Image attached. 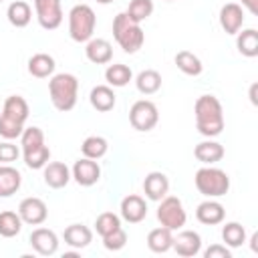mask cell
Instances as JSON below:
<instances>
[{"instance_id":"19","label":"cell","mask_w":258,"mask_h":258,"mask_svg":"<svg viewBox=\"0 0 258 258\" xmlns=\"http://www.w3.org/2000/svg\"><path fill=\"white\" fill-rule=\"evenodd\" d=\"M85 56L93 64H107L113 58V46L105 38H91L85 46Z\"/></svg>"},{"instance_id":"9","label":"cell","mask_w":258,"mask_h":258,"mask_svg":"<svg viewBox=\"0 0 258 258\" xmlns=\"http://www.w3.org/2000/svg\"><path fill=\"white\" fill-rule=\"evenodd\" d=\"M36 20L44 30H54L62 22V6L60 0H34Z\"/></svg>"},{"instance_id":"4","label":"cell","mask_w":258,"mask_h":258,"mask_svg":"<svg viewBox=\"0 0 258 258\" xmlns=\"http://www.w3.org/2000/svg\"><path fill=\"white\" fill-rule=\"evenodd\" d=\"M113 36H115L117 44L127 54L137 52L145 42V32H143L141 24L133 22L125 12H119L115 16V20H113Z\"/></svg>"},{"instance_id":"17","label":"cell","mask_w":258,"mask_h":258,"mask_svg":"<svg viewBox=\"0 0 258 258\" xmlns=\"http://www.w3.org/2000/svg\"><path fill=\"white\" fill-rule=\"evenodd\" d=\"M196 218H198V222L204 224V226H216V224H222V222H224L226 210H224V206H222L220 202L208 198L206 202H202V204L198 206Z\"/></svg>"},{"instance_id":"13","label":"cell","mask_w":258,"mask_h":258,"mask_svg":"<svg viewBox=\"0 0 258 258\" xmlns=\"http://www.w3.org/2000/svg\"><path fill=\"white\" fill-rule=\"evenodd\" d=\"M121 218L129 224H139L147 218V204L141 196L137 194H129L121 200Z\"/></svg>"},{"instance_id":"25","label":"cell","mask_w":258,"mask_h":258,"mask_svg":"<svg viewBox=\"0 0 258 258\" xmlns=\"http://www.w3.org/2000/svg\"><path fill=\"white\" fill-rule=\"evenodd\" d=\"M54 58L46 52H36L28 58V73L36 79H46V77H52L54 73Z\"/></svg>"},{"instance_id":"41","label":"cell","mask_w":258,"mask_h":258,"mask_svg":"<svg viewBox=\"0 0 258 258\" xmlns=\"http://www.w3.org/2000/svg\"><path fill=\"white\" fill-rule=\"evenodd\" d=\"M242 4H244L252 14H256V12H258V0H242Z\"/></svg>"},{"instance_id":"21","label":"cell","mask_w":258,"mask_h":258,"mask_svg":"<svg viewBox=\"0 0 258 258\" xmlns=\"http://www.w3.org/2000/svg\"><path fill=\"white\" fill-rule=\"evenodd\" d=\"M194 155H196V159L202 161L204 165H214V163L222 161V157H224V145L218 143V141L208 139V141H202V143L196 145Z\"/></svg>"},{"instance_id":"36","label":"cell","mask_w":258,"mask_h":258,"mask_svg":"<svg viewBox=\"0 0 258 258\" xmlns=\"http://www.w3.org/2000/svg\"><path fill=\"white\" fill-rule=\"evenodd\" d=\"M117 228H121V218L117 214H113V212H103L95 220V230H97V234L101 238L107 236V234H111Z\"/></svg>"},{"instance_id":"11","label":"cell","mask_w":258,"mask_h":258,"mask_svg":"<svg viewBox=\"0 0 258 258\" xmlns=\"http://www.w3.org/2000/svg\"><path fill=\"white\" fill-rule=\"evenodd\" d=\"M18 216L22 218V224L40 226L48 218V208L40 198H24L18 206Z\"/></svg>"},{"instance_id":"14","label":"cell","mask_w":258,"mask_h":258,"mask_svg":"<svg viewBox=\"0 0 258 258\" xmlns=\"http://www.w3.org/2000/svg\"><path fill=\"white\" fill-rule=\"evenodd\" d=\"M171 248L183 258L198 256L200 250H202V236L198 232H194V230H181L177 236H173Z\"/></svg>"},{"instance_id":"42","label":"cell","mask_w":258,"mask_h":258,"mask_svg":"<svg viewBox=\"0 0 258 258\" xmlns=\"http://www.w3.org/2000/svg\"><path fill=\"white\" fill-rule=\"evenodd\" d=\"M256 89H258V85L254 83L252 87H250V101H252V105H256L258 101H256Z\"/></svg>"},{"instance_id":"40","label":"cell","mask_w":258,"mask_h":258,"mask_svg":"<svg viewBox=\"0 0 258 258\" xmlns=\"http://www.w3.org/2000/svg\"><path fill=\"white\" fill-rule=\"evenodd\" d=\"M204 258H232V254L226 248V244H212L204 250Z\"/></svg>"},{"instance_id":"37","label":"cell","mask_w":258,"mask_h":258,"mask_svg":"<svg viewBox=\"0 0 258 258\" xmlns=\"http://www.w3.org/2000/svg\"><path fill=\"white\" fill-rule=\"evenodd\" d=\"M44 143V133L40 127H24L22 135H20V145H22V151L26 149H32V147H38Z\"/></svg>"},{"instance_id":"3","label":"cell","mask_w":258,"mask_h":258,"mask_svg":"<svg viewBox=\"0 0 258 258\" xmlns=\"http://www.w3.org/2000/svg\"><path fill=\"white\" fill-rule=\"evenodd\" d=\"M48 95L50 103L56 111H71L77 105L79 95V79L71 73H56L48 81Z\"/></svg>"},{"instance_id":"38","label":"cell","mask_w":258,"mask_h":258,"mask_svg":"<svg viewBox=\"0 0 258 258\" xmlns=\"http://www.w3.org/2000/svg\"><path fill=\"white\" fill-rule=\"evenodd\" d=\"M125 244H127V232L123 228H117L111 234L103 236V246L107 250H111V252H117V250L125 248Z\"/></svg>"},{"instance_id":"43","label":"cell","mask_w":258,"mask_h":258,"mask_svg":"<svg viewBox=\"0 0 258 258\" xmlns=\"http://www.w3.org/2000/svg\"><path fill=\"white\" fill-rule=\"evenodd\" d=\"M256 242H258V232H254V234H252V238H250V246H252V252H258V246H256Z\"/></svg>"},{"instance_id":"18","label":"cell","mask_w":258,"mask_h":258,"mask_svg":"<svg viewBox=\"0 0 258 258\" xmlns=\"http://www.w3.org/2000/svg\"><path fill=\"white\" fill-rule=\"evenodd\" d=\"M42 169H44V173H42L44 183L52 189H60L71 181V169L62 161H50Z\"/></svg>"},{"instance_id":"2","label":"cell","mask_w":258,"mask_h":258,"mask_svg":"<svg viewBox=\"0 0 258 258\" xmlns=\"http://www.w3.org/2000/svg\"><path fill=\"white\" fill-rule=\"evenodd\" d=\"M28 113H30V109H28V103L24 97H20V95L6 97L2 113H0V137H4L8 141L20 137L24 131Z\"/></svg>"},{"instance_id":"24","label":"cell","mask_w":258,"mask_h":258,"mask_svg":"<svg viewBox=\"0 0 258 258\" xmlns=\"http://www.w3.org/2000/svg\"><path fill=\"white\" fill-rule=\"evenodd\" d=\"M89 101H91L93 109H97L101 113H107V111H111L115 107L117 97H115V93H113V89L109 85H97V87L91 89Z\"/></svg>"},{"instance_id":"8","label":"cell","mask_w":258,"mask_h":258,"mask_svg":"<svg viewBox=\"0 0 258 258\" xmlns=\"http://www.w3.org/2000/svg\"><path fill=\"white\" fill-rule=\"evenodd\" d=\"M159 121V111L155 107L153 101H147V99H139L131 105L129 109V123L133 129L137 131H151Z\"/></svg>"},{"instance_id":"45","label":"cell","mask_w":258,"mask_h":258,"mask_svg":"<svg viewBox=\"0 0 258 258\" xmlns=\"http://www.w3.org/2000/svg\"><path fill=\"white\" fill-rule=\"evenodd\" d=\"M165 2H171V0H165Z\"/></svg>"},{"instance_id":"1","label":"cell","mask_w":258,"mask_h":258,"mask_svg":"<svg viewBox=\"0 0 258 258\" xmlns=\"http://www.w3.org/2000/svg\"><path fill=\"white\" fill-rule=\"evenodd\" d=\"M194 113H196V127L204 137L212 139L224 131V109L218 97L214 95L198 97L194 105Z\"/></svg>"},{"instance_id":"15","label":"cell","mask_w":258,"mask_h":258,"mask_svg":"<svg viewBox=\"0 0 258 258\" xmlns=\"http://www.w3.org/2000/svg\"><path fill=\"white\" fill-rule=\"evenodd\" d=\"M244 24V10L236 2H228L220 8V26L226 34H236L240 32Z\"/></svg>"},{"instance_id":"29","label":"cell","mask_w":258,"mask_h":258,"mask_svg":"<svg viewBox=\"0 0 258 258\" xmlns=\"http://www.w3.org/2000/svg\"><path fill=\"white\" fill-rule=\"evenodd\" d=\"M131 79H133V73L123 62L109 64L107 71H105V81H107L109 87H125V85H129Z\"/></svg>"},{"instance_id":"28","label":"cell","mask_w":258,"mask_h":258,"mask_svg":"<svg viewBox=\"0 0 258 258\" xmlns=\"http://www.w3.org/2000/svg\"><path fill=\"white\" fill-rule=\"evenodd\" d=\"M135 87L143 95H153L161 89V75L153 69H145L135 77Z\"/></svg>"},{"instance_id":"39","label":"cell","mask_w":258,"mask_h":258,"mask_svg":"<svg viewBox=\"0 0 258 258\" xmlns=\"http://www.w3.org/2000/svg\"><path fill=\"white\" fill-rule=\"evenodd\" d=\"M18 155H20V149L12 141L6 139L0 143V163H12L18 159Z\"/></svg>"},{"instance_id":"10","label":"cell","mask_w":258,"mask_h":258,"mask_svg":"<svg viewBox=\"0 0 258 258\" xmlns=\"http://www.w3.org/2000/svg\"><path fill=\"white\" fill-rule=\"evenodd\" d=\"M71 177L83 185V187H91L101 179V167L97 163V159H89V157H81L75 161L73 169H71Z\"/></svg>"},{"instance_id":"27","label":"cell","mask_w":258,"mask_h":258,"mask_svg":"<svg viewBox=\"0 0 258 258\" xmlns=\"http://www.w3.org/2000/svg\"><path fill=\"white\" fill-rule=\"evenodd\" d=\"M236 46H238V52L242 56H248V58H254L258 56V32L256 28H246L242 32H236Z\"/></svg>"},{"instance_id":"32","label":"cell","mask_w":258,"mask_h":258,"mask_svg":"<svg viewBox=\"0 0 258 258\" xmlns=\"http://www.w3.org/2000/svg\"><path fill=\"white\" fill-rule=\"evenodd\" d=\"M222 240L230 248H240L246 242V228L240 222H228L222 228Z\"/></svg>"},{"instance_id":"5","label":"cell","mask_w":258,"mask_h":258,"mask_svg":"<svg viewBox=\"0 0 258 258\" xmlns=\"http://www.w3.org/2000/svg\"><path fill=\"white\" fill-rule=\"evenodd\" d=\"M194 183L198 187V191L206 198H222L228 194L230 189V177L224 169L220 167H200L194 175Z\"/></svg>"},{"instance_id":"44","label":"cell","mask_w":258,"mask_h":258,"mask_svg":"<svg viewBox=\"0 0 258 258\" xmlns=\"http://www.w3.org/2000/svg\"><path fill=\"white\" fill-rule=\"evenodd\" d=\"M99 4H109V2H113V0H97Z\"/></svg>"},{"instance_id":"33","label":"cell","mask_w":258,"mask_h":258,"mask_svg":"<svg viewBox=\"0 0 258 258\" xmlns=\"http://www.w3.org/2000/svg\"><path fill=\"white\" fill-rule=\"evenodd\" d=\"M22 230V218L16 212H0V236L2 238H14Z\"/></svg>"},{"instance_id":"22","label":"cell","mask_w":258,"mask_h":258,"mask_svg":"<svg viewBox=\"0 0 258 258\" xmlns=\"http://www.w3.org/2000/svg\"><path fill=\"white\" fill-rule=\"evenodd\" d=\"M22 183V175L16 167L4 163L0 165V198H10L12 194H16L20 189Z\"/></svg>"},{"instance_id":"16","label":"cell","mask_w":258,"mask_h":258,"mask_svg":"<svg viewBox=\"0 0 258 258\" xmlns=\"http://www.w3.org/2000/svg\"><path fill=\"white\" fill-rule=\"evenodd\" d=\"M143 191L147 196V200L151 202H159L169 194V179L165 173L161 171H151L145 175L143 179Z\"/></svg>"},{"instance_id":"30","label":"cell","mask_w":258,"mask_h":258,"mask_svg":"<svg viewBox=\"0 0 258 258\" xmlns=\"http://www.w3.org/2000/svg\"><path fill=\"white\" fill-rule=\"evenodd\" d=\"M175 64H177V69H179L183 75H189V77H198V75H202V71H204L202 60H200L194 52H189V50H179V52L175 54Z\"/></svg>"},{"instance_id":"23","label":"cell","mask_w":258,"mask_h":258,"mask_svg":"<svg viewBox=\"0 0 258 258\" xmlns=\"http://www.w3.org/2000/svg\"><path fill=\"white\" fill-rule=\"evenodd\" d=\"M171 244H173V230H169L165 226L153 228L147 234V248L155 254H163V252L171 250Z\"/></svg>"},{"instance_id":"35","label":"cell","mask_w":258,"mask_h":258,"mask_svg":"<svg viewBox=\"0 0 258 258\" xmlns=\"http://www.w3.org/2000/svg\"><path fill=\"white\" fill-rule=\"evenodd\" d=\"M125 14L133 22L141 24L143 20H147L153 14V0H131L129 2V8L125 10Z\"/></svg>"},{"instance_id":"26","label":"cell","mask_w":258,"mask_h":258,"mask_svg":"<svg viewBox=\"0 0 258 258\" xmlns=\"http://www.w3.org/2000/svg\"><path fill=\"white\" fill-rule=\"evenodd\" d=\"M6 18H8V22H10L12 26L24 28V26H28V22H30V18H32V8H30L28 2L16 0V2H12V4L8 6Z\"/></svg>"},{"instance_id":"20","label":"cell","mask_w":258,"mask_h":258,"mask_svg":"<svg viewBox=\"0 0 258 258\" xmlns=\"http://www.w3.org/2000/svg\"><path fill=\"white\" fill-rule=\"evenodd\" d=\"M62 238H64L67 246H71L75 250H83L93 242V232L85 224H71V226L64 228Z\"/></svg>"},{"instance_id":"7","label":"cell","mask_w":258,"mask_h":258,"mask_svg":"<svg viewBox=\"0 0 258 258\" xmlns=\"http://www.w3.org/2000/svg\"><path fill=\"white\" fill-rule=\"evenodd\" d=\"M157 220L161 226H165L169 230H181L185 226V220H187V214L183 210L181 200L175 196H165L163 200H159Z\"/></svg>"},{"instance_id":"34","label":"cell","mask_w":258,"mask_h":258,"mask_svg":"<svg viewBox=\"0 0 258 258\" xmlns=\"http://www.w3.org/2000/svg\"><path fill=\"white\" fill-rule=\"evenodd\" d=\"M22 157H24L26 167H30V169H42L48 163V159H50V149L42 143L38 147H32V149L22 151Z\"/></svg>"},{"instance_id":"31","label":"cell","mask_w":258,"mask_h":258,"mask_svg":"<svg viewBox=\"0 0 258 258\" xmlns=\"http://www.w3.org/2000/svg\"><path fill=\"white\" fill-rule=\"evenodd\" d=\"M81 151H83V157L101 159V157L109 151V143H107V139L101 137V135H89V137L83 141Z\"/></svg>"},{"instance_id":"6","label":"cell","mask_w":258,"mask_h":258,"mask_svg":"<svg viewBox=\"0 0 258 258\" xmlns=\"http://www.w3.org/2000/svg\"><path fill=\"white\" fill-rule=\"evenodd\" d=\"M97 26V16L89 4H75L69 12V34L75 42H89Z\"/></svg>"},{"instance_id":"46","label":"cell","mask_w":258,"mask_h":258,"mask_svg":"<svg viewBox=\"0 0 258 258\" xmlns=\"http://www.w3.org/2000/svg\"><path fill=\"white\" fill-rule=\"evenodd\" d=\"M0 2H2V0H0Z\"/></svg>"},{"instance_id":"12","label":"cell","mask_w":258,"mask_h":258,"mask_svg":"<svg viewBox=\"0 0 258 258\" xmlns=\"http://www.w3.org/2000/svg\"><path fill=\"white\" fill-rule=\"evenodd\" d=\"M32 250L40 256H52L58 250V236L48 230V228H36L32 230L30 238H28Z\"/></svg>"}]
</instances>
